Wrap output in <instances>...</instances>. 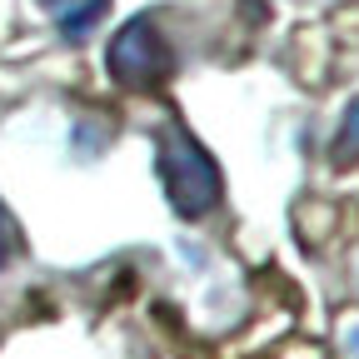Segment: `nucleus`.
I'll return each instance as SVG.
<instances>
[{"instance_id": "obj_1", "label": "nucleus", "mask_w": 359, "mask_h": 359, "mask_svg": "<svg viewBox=\"0 0 359 359\" xmlns=\"http://www.w3.org/2000/svg\"><path fill=\"white\" fill-rule=\"evenodd\" d=\"M155 165H160L165 200H170V210L180 219H205L219 205V165L185 125H165L160 130Z\"/></svg>"}, {"instance_id": "obj_3", "label": "nucleus", "mask_w": 359, "mask_h": 359, "mask_svg": "<svg viewBox=\"0 0 359 359\" xmlns=\"http://www.w3.org/2000/svg\"><path fill=\"white\" fill-rule=\"evenodd\" d=\"M50 11H55V25L65 30V40H85L90 25L110 11V0H50Z\"/></svg>"}, {"instance_id": "obj_6", "label": "nucleus", "mask_w": 359, "mask_h": 359, "mask_svg": "<svg viewBox=\"0 0 359 359\" xmlns=\"http://www.w3.org/2000/svg\"><path fill=\"white\" fill-rule=\"evenodd\" d=\"M349 359H359V330L349 334Z\"/></svg>"}, {"instance_id": "obj_2", "label": "nucleus", "mask_w": 359, "mask_h": 359, "mask_svg": "<svg viewBox=\"0 0 359 359\" xmlns=\"http://www.w3.org/2000/svg\"><path fill=\"white\" fill-rule=\"evenodd\" d=\"M105 70H110V80L125 85V90H155V85L170 80L175 55H170L160 25H155L150 15H140V20H130V25L115 30L110 50H105Z\"/></svg>"}, {"instance_id": "obj_5", "label": "nucleus", "mask_w": 359, "mask_h": 359, "mask_svg": "<svg viewBox=\"0 0 359 359\" xmlns=\"http://www.w3.org/2000/svg\"><path fill=\"white\" fill-rule=\"evenodd\" d=\"M15 250H20V224H15V215L6 205H0V269L15 259Z\"/></svg>"}, {"instance_id": "obj_4", "label": "nucleus", "mask_w": 359, "mask_h": 359, "mask_svg": "<svg viewBox=\"0 0 359 359\" xmlns=\"http://www.w3.org/2000/svg\"><path fill=\"white\" fill-rule=\"evenodd\" d=\"M330 160L334 165H354L359 160V100H349L339 130H334V145H330Z\"/></svg>"}]
</instances>
